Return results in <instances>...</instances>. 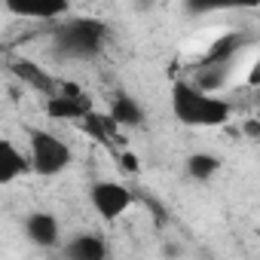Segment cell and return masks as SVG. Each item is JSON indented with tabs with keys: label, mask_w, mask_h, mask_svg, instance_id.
Returning <instances> with one entry per match:
<instances>
[{
	"label": "cell",
	"mask_w": 260,
	"mask_h": 260,
	"mask_svg": "<svg viewBox=\"0 0 260 260\" xmlns=\"http://www.w3.org/2000/svg\"><path fill=\"white\" fill-rule=\"evenodd\" d=\"M172 113L184 125H223L230 119L233 107H230V101L208 95L205 89L181 80L172 86Z\"/></svg>",
	"instance_id": "obj_1"
},
{
	"label": "cell",
	"mask_w": 260,
	"mask_h": 260,
	"mask_svg": "<svg viewBox=\"0 0 260 260\" xmlns=\"http://www.w3.org/2000/svg\"><path fill=\"white\" fill-rule=\"evenodd\" d=\"M104 25L95 19H71L55 31V46L58 52L71 55V58H92L101 46H104Z\"/></svg>",
	"instance_id": "obj_2"
},
{
	"label": "cell",
	"mask_w": 260,
	"mask_h": 260,
	"mask_svg": "<svg viewBox=\"0 0 260 260\" xmlns=\"http://www.w3.org/2000/svg\"><path fill=\"white\" fill-rule=\"evenodd\" d=\"M28 144H31V166L34 172L40 175H58L71 166V150L61 138L43 132V128H31V135H28Z\"/></svg>",
	"instance_id": "obj_3"
},
{
	"label": "cell",
	"mask_w": 260,
	"mask_h": 260,
	"mask_svg": "<svg viewBox=\"0 0 260 260\" xmlns=\"http://www.w3.org/2000/svg\"><path fill=\"white\" fill-rule=\"evenodd\" d=\"M92 205L104 220H116V217H122L128 211V205H132V193H128V187H122L119 181H98L92 187Z\"/></svg>",
	"instance_id": "obj_4"
},
{
	"label": "cell",
	"mask_w": 260,
	"mask_h": 260,
	"mask_svg": "<svg viewBox=\"0 0 260 260\" xmlns=\"http://www.w3.org/2000/svg\"><path fill=\"white\" fill-rule=\"evenodd\" d=\"M25 233H28V239H31L34 245H40V248H55V245H58V236H61L58 220H55L49 211H34V214H28Z\"/></svg>",
	"instance_id": "obj_5"
},
{
	"label": "cell",
	"mask_w": 260,
	"mask_h": 260,
	"mask_svg": "<svg viewBox=\"0 0 260 260\" xmlns=\"http://www.w3.org/2000/svg\"><path fill=\"white\" fill-rule=\"evenodd\" d=\"M31 166V156H25L10 138L0 141V184H13L19 175H25Z\"/></svg>",
	"instance_id": "obj_6"
},
{
	"label": "cell",
	"mask_w": 260,
	"mask_h": 260,
	"mask_svg": "<svg viewBox=\"0 0 260 260\" xmlns=\"http://www.w3.org/2000/svg\"><path fill=\"white\" fill-rule=\"evenodd\" d=\"M71 0H7V10L16 16H31V19H52L68 13Z\"/></svg>",
	"instance_id": "obj_7"
},
{
	"label": "cell",
	"mask_w": 260,
	"mask_h": 260,
	"mask_svg": "<svg viewBox=\"0 0 260 260\" xmlns=\"http://www.w3.org/2000/svg\"><path fill=\"white\" fill-rule=\"evenodd\" d=\"M13 74H16L19 80H25L31 89H37V92H43V95H55V80H52L40 64H34V61H28V58H16V61H13Z\"/></svg>",
	"instance_id": "obj_8"
},
{
	"label": "cell",
	"mask_w": 260,
	"mask_h": 260,
	"mask_svg": "<svg viewBox=\"0 0 260 260\" xmlns=\"http://www.w3.org/2000/svg\"><path fill=\"white\" fill-rule=\"evenodd\" d=\"M46 113L55 116V119H83L89 113V101L80 98V95H49V104H46Z\"/></svg>",
	"instance_id": "obj_9"
},
{
	"label": "cell",
	"mask_w": 260,
	"mask_h": 260,
	"mask_svg": "<svg viewBox=\"0 0 260 260\" xmlns=\"http://www.w3.org/2000/svg\"><path fill=\"white\" fill-rule=\"evenodd\" d=\"M64 251H68V257H74V260H101V257L107 254V248H104V242H101L98 236H77Z\"/></svg>",
	"instance_id": "obj_10"
},
{
	"label": "cell",
	"mask_w": 260,
	"mask_h": 260,
	"mask_svg": "<svg viewBox=\"0 0 260 260\" xmlns=\"http://www.w3.org/2000/svg\"><path fill=\"white\" fill-rule=\"evenodd\" d=\"M110 116L116 119V125H138L141 119H144V113H141V107L128 98V95H119L116 101H113V107H110Z\"/></svg>",
	"instance_id": "obj_11"
},
{
	"label": "cell",
	"mask_w": 260,
	"mask_h": 260,
	"mask_svg": "<svg viewBox=\"0 0 260 260\" xmlns=\"http://www.w3.org/2000/svg\"><path fill=\"white\" fill-rule=\"evenodd\" d=\"M83 128L89 135H95L98 141H110V135H113V128H116V119L107 113V116H98V113H86L83 116Z\"/></svg>",
	"instance_id": "obj_12"
},
{
	"label": "cell",
	"mask_w": 260,
	"mask_h": 260,
	"mask_svg": "<svg viewBox=\"0 0 260 260\" xmlns=\"http://www.w3.org/2000/svg\"><path fill=\"white\" fill-rule=\"evenodd\" d=\"M217 169H220V159L211 156V153H193V156L187 159V172H190L196 181H208Z\"/></svg>",
	"instance_id": "obj_13"
},
{
	"label": "cell",
	"mask_w": 260,
	"mask_h": 260,
	"mask_svg": "<svg viewBox=\"0 0 260 260\" xmlns=\"http://www.w3.org/2000/svg\"><path fill=\"white\" fill-rule=\"evenodd\" d=\"M239 43H242V37H223V40H217V43L208 49V64H220L233 49H239Z\"/></svg>",
	"instance_id": "obj_14"
},
{
	"label": "cell",
	"mask_w": 260,
	"mask_h": 260,
	"mask_svg": "<svg viewBox=\"0 0 260 260\" xmlns=\"http://www.w3.org/2000/svg\"><path fill=\"white\" fill-rule=\"evenodd\" d=\"M220 7H230V0H187L190 13H208V10H220Z\"/></svg>",
	"instance_id": "obj_15"
},
{
	"label": "cell",
	"mask_w": 260,
	"mask_h": 260,
	"mask_svg": "<svg viewBox=\"0 0 260 260\" xmlns=\"http://www.w3.org/2000/svg\"><path fill=\"white\" fill-rule=\"evenodd\" d=\"M119 162H122V169H125V172H138V169H141V166H138V156H135L132 150H125V153L119 156Z\"/></svg>",
	"instance_id": "obj_16"
},
{
	"label": "cell",
	"mask_w": 260,
	"mask_h": 260,
	"mask_svg": "<svg viewBox=\"0 0 260 260\" xmlns=\"http://www.w3.org/2000/svg\"><path fill=\"white\" fill-rule=\"evenodd\" d=\"M230 7H245V10H254V7H260V0H230Z\"/></svg>",
	"instance_id": "obj_17"
},
{
	"label": "cell",
	"mask_w": 260,
	"mask_h": 260,
	"mask_svg": "<svg viewBox=\"0 0 260 260\" xmlns=\"http://www.w3.org/2000/svg\"><path fill=\"white\" fill-rule=\"evenodd\" d=\"M248 83H251V86H260V61H257V68L251 71V77H248Z\"/></svg>",
	"instance_id": "obj_18"
},
{
	"label": "cell",
	"mask_w": 260,
	"mask_h": 260,
	"mask_svg": "<svg viewBox=\"0 0 260 260\" xmlns=\"http://www.w3.org/2000/svg\"><path fill=\"white\" fill-rule=\"evenodd\" d=\"M257 119H260V107H257Z\"/></svg>",
	"instance_id": "obj_19"
}]
</instances>
